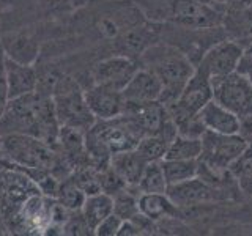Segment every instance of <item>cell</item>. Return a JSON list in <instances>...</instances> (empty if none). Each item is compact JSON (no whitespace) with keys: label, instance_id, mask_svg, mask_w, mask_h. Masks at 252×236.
Masks as SVG:
<instances>
[{"label":"cell","instance_id":"6da1fadb","mask_svg":"<svg viewBox=\"0 0 252 236\" xmlns=\"http://www.w3.org/2000/svg\"><path fill=\"white\" fill-rule=\"evenodd\" d=\"M5 134H27L57 148L60 124L55 117L52 98L32 91L8 101L0 117V136Z\"/></svg>","mask_w":252,"mask_h":236},{"label":"cell","instance_id":"7a4b0ae2","mask_svg":"<svg viewBox=\"0 0 252 236\" xmlns=\"http://www.w3.org/2000/svg\"><path fill=\"white\" fill-rule=\"evenodd\" d=\"M0 159L13 167L26 172L38 183L46 172H52L59 179L71 175L68 165L62 161L59 151L44 140L27 134H5L2 136Z\"/></svg>","mask_w":252,"mask_h":236},{"label":"cell","instance_id":"3957f363","mask_svg":"<svg viewBox=\"0 0 252 236\" xmlns=\"http://www.w3.org/2000/svg\"><path fill=\"white\" fill-rule=\"evenodd\" d=\"M144 68L153 71L162 84L159 101L169 106L175 101L185 88L189 77L194 74L195 65L189 55L172 44H155L140 54Z\"/></svg>","mask_w":252,"mask_h":236},{"label":"cell","instance_id":"277c9868","mask_svg":"<svg viewBox=\"0 0 252 236\" xmlns=\"http://www.w3.org/2000/svg\"><path fill=\"white\" fill-rule=\"evenodd\" d=\"M51 98L60 128L87 132L96 123V118L85 101L84 90L76 79L62 74Z\"/></svg>","mask_w":252,"mask_h":236},{"label":"cell","instance_id":"5b68a950","mask_svg":"<svg viewBox=\"0 0 252 236\" xmlns=\"http://www.w3.org/2000/svg\"><path fill=\"white\" fill-rule=\"evenodd\" d=\"M248 149V142L241 134H218L205 131L202 134V153L199 161L210 172L222 173Z\"/></svg>","mask_w":252,"mask_h":236},{"label":"cell","instance_id":"8992f818","mask_svg":"<svg viewBox=\"0 0 252 236\" xmlns=\"http://www.w3.org/2000/svg\"><path fill=\"white\" fill-rule=\"evenodd\" d=\"M213 99V88L211 81L208 74L202 71L199 66H195L194 74L189 77L185 88L181 90L180 96L165 106L167 112L172 118L175 126H180L181 123L188 121L189 118L199 115V112L203 109V106L208 101Z\"/></svg>","mask_w":252,"mask_h":236},{"label":"cell","instance_id":"52a82bcc","mask_svg":"<svg viewBox=\"0 0 252 236\" xmlns=\"http://www.w3.org/2000/svg\"><path fill=\"white\" fill-rule=\"evenodd\" d=\"M213 99L230 110L240 120L252 117V85L238 71L220 77H213Z\"/></svg>","mask_w":252,"mask_h":236},{"label":"cell","instance_id":"ba28073f","mask_svg":"<svg viewBox=\"0 0 252 236\" xmlns=\"http://www.w3.org/2000/svg\"><path fill=\"white\" fill-rule=\"evenodd\" d=\"M87 132H90L110 156L118 151L134 149L144 137L139 126L125 114L110 120H96Z\"/></svg>","mask_w":252,"mask_h":236},{"label":"cell","instance_id":"9c48e42d","mask_svg":"<svg viewBox=\"0 0 252 236\" xmlns=\"http://www.w3.org/2000/svg\"><path fill=\"white\" fill-rule=\"evenodd\" d=\"M244 52L246 51L238 43H235L233 39L222 38L216 41L202 55L195 66H199L202 71H205L210 79L227 76L236 71Z\"/></svg>","mask_w":252,"mask_h":236},{"label":"cell","instance_id":"30bf717a","mask_svg":"<svg viewBox=\"0 0 252 236\" xmlns=\"http://www.w3.org/2000/svg\"><path fill=\"white\" fill-rule=\"evenodd\" d=\"M139 68L137 60H134L129 55L118 54L98 61L93 66L92 79L93 84L122 91Z\"/></svg>","mask_w":252,"mask_h":236},{"label":"cell","instance_id":"8fae6325","mask_svg":"<svg viewBox=\"0 0 252 236\" xmlns=\"http://www.w3.org/2000/svg\"><path fill=\"white\" fill-rule=\"evenodd\" d=\"M84 94L87 104L96 120H110V118L120 117L125 112L126 101L122 91L104 85L92 84V87L84 90Z\"/></svg>","mask_w":252,"mask_h":236},{"label":"cell","instance_id":"7c38bea8","mask_svg":"<svg viewBox=\"0 0 252 236\" xmlns=\"http://www.w3.org/2000/svg\"><path fill=\"white\" fill-rule=\"evenodd\" d=\"M215 189L200 177L191 178L178 184L167 187V197L178 208H189L195 205H202L215 199Z\"/></svg>","mask_w":252,"mask_h":236},{"label":"cell","instance_id":"4fadbf2b","mask_svg":"<svg viewBox=\"0 0 252 236\" xmlns=\"http://www.w3.org/2000/svg\"><path fill=\"white\" fill-rule=\"evenodd\" d=\"M126 102L139 104V102L159 101L162 94V84L153 71L147 68H139L131 77L128 85L122 90Z\"/></svg>","mask_w":252,"mask_h":236},{"label":"cell","instance_id":"5bb4252c","mask_svg":"<svg viewBox=\"0 0 252 236\" xmlns=\"http://www.w3.org/2000/svg\"><path fill=\"white\" fill-rule=\"evenodd\" d=\"M5 74L10 99L36 91L38 88V69L35 65L16 61L5 55Z\"/></svg>","mask_w":252,"mask_h":236},{"label":"cell","instance_id":"9a60e30c","mask_svg":"<svg viewBox=\"0 0 252 236\" xmlns=\"http://www.w3.org/2000/svg\"><path fill=\"white\" fill-rule=\"evenodd\" d=\"M205 129L218 134H240L241 120L215 99L208 101L199 112Z\"/></svg>","mask_w":252,"mask_h":236},{"label":"cell","instance_id":"2e32d148","mask_svg":"<svg viewBox=\"0 0 252 236\" xmlns=\"http://www.w3.org/2000/svg\"><path fill=\"white\" fill-rule=\"evenodd\" d=\"M222 30L227 38L238 43L244 51L252 46V5L243 10H225Z\"/></svg>","mask_w":252,"mask_h":236},{"label":"cell","instance_id":"e0dca14e","mask_svg":"<svg viewBox=\"0 0 252 236\" xmlns=\"http://www.w3.org/2000/svg\"><path fill=\"white\" fill-rule=\"evenodd\" d=\"M148 161L136 148L118 151L110 156V169L120 177L129 187H137L142 173H144Z\"/></svg>","mask_w":252,"mask_h":236},{"label":"cell","instance_id":"ac0fdd59","mask_svg":"<svg viewBox=\"0 0 252 236\" xmlns=\"http://www.w3.org/2000/svg\"><path fill=\"white\" fill-rule=\"evenodd\" d=\"M0 44L3 47V52L8 59L35 65L39 44L35 38H32L27 33H10L0 39Z\"/></svg>","mask_w":252,"mask_h":236},{"label":"cell","instance_id":"d6986e66","mask_svg":"<svg viewBox=\"0 0 252 236\" xmlns=\"http://www.w3.org/2000/svg\"><path fill=\"white\" fill-rule=\"evenodd\" d=\"M139 211L142 216L150 220H161L164 217L177 216L178 206L167 197V194H155V192H140L137 197Z\"/></svg>","mask_w":252,"mask_h":236},{"label":"cell","instance_id":"ffe728a7","mask_svg":"<svg viewBox=\"0 0 252 236\" xmlns=\"http://www.w3.org/2000/svg\"><path fill=\"white\" fill-rule=\"evenodd\" d=\"M84 219L87 220L93 232L102 219L114 212V199L106 192H96L85 197V202L81 208Z\"/></svg>","mask_w":252,"mask_h":236},{"label":"cell","instance_id":"44dd1931","mask_svg":"<svg viewBox=\"0 0 252 236\" xmlns=\"http://www.w3.org/2000/svg\"><path fill=\"white\" fill-rule=\"evenodd\" d=\"M161 164L169 186L200 177L199 159H162Z\"/></svg>","mask_w":252,"mask_h":236},{"label":"cell","instance_id":"7402d4cb","mask_svg":"<svg viewBox=\"0 0 252 236\" xmlns=\"http://www.w3.org/2000/svg\"><path fill=\"white\" fill-rule=\"evenodd\" d=\"M140 16L150 24H170L175 0H131Z\"/></svg>","mask_w":252,"mask_h":236},{"label":"cell","instance_id":"603a6c76","mask_svg":"<svg viewBox=\"0 0 252 236\" xmlns=\"http://www.w3.org/2000/svg\"><path fill=\"white\" fill-rule=\"evenodd\" d=\"M202 153V137H188L177 134L169 144L164 159H199Z\"/></svg>","mask_w":252,"mask_h":236},{"label":"cell","instance_id":"cb8c5ba5","mask_svg":"<svg viewBox=\"0 0 252 236\" xmlns=\"http://www.w3.org/2000/svg\"><path fill=\"white\" fill-rule=\"evenodd\" d=\"M169 183L165 179L164 170H162V164L161 161H153L148 162L147 167L140 177V181L137 184V191L139 192H155V194H165L167 192Z\"/></svg>","mask_w":252,"mask_h":236},{"label":"cell","instance_id":"d4e9b609","mask_svg":"<svg viewBox=\"0 0 252 236\" xmlns=\"http://www.w3.org/2000/svg\"><path fill=\"white\" fill-rule=\"evenodd\" d=\"M85 197L87 194L82 191L81 186L76 183L74 178L71 175L60 179L55 199H57V202H60L65 208H68L69 211H79L85 202Z\"/></svg>","mask_w":252,"mask_h":236},{"label":"cell","instance_id":"484cf974","mask_svg":"<svg viewBox=\"0 0 252 236\" xmlns=\"http://www.w3.org/2000/svg\"><path fill=\"white\" fill-rule=\"evenodd\" d=\"M170 142L172 139L162 136V134H147L139 140L136 149L148 162L162 161Z\"/></svg>","mask_w":252,"mask_h":236},{"label":"cell","instance_id":"4316f807","mask_svg":"<svg viewBox=\"0 0 252 236\" xmlns=\"http://www.w3.org/2000/svg\"><path fill=\"white\" fill-rule=\"evenodd\" d=\"M131 187H126L118 194H115L114 199V212L117 216H120L123 220H132L134 217H137L140 214L139 205H137V197L134 195L131 191Z\"/></svg>","mask_w":252,"mask_h":236},{"label":"cell","instance_id":"83f0119b","mask_svg":"<svg viewBox=\"0 0 252 236\" xmlns=\"http://www.w3.org/2000/svg\"><path fill=\"white\" fill-rule=\"evenodd\" d=\"M122 224H123V219L120 216H117L115 212H112V214L104 217L96 225V228H94V235L96 236H117Z\"/></svg>","mask_w":252,"mask_h":236},{"label":"cell","instance_id":"f1b7e54d","mask_svg":"<svg viewBox=\"0 0 252 236\" xmlns=\"http://www.w3.org/2000/svg\"><path fill=\"white\" fill-rule=\"evenodd\" d=\"M8 101H10V96H8V85L5 74V52L2 44H0V117L3 115Z\"/></svg>","mask_w":252,"mask_h":236},{"label":"cell","instance_id":"f546056e","mask_svg":"<svg viewBox=\"0 0 252 236\" xmlns=\"http://www.w3.org/2000/svg\"><path fill=\"white\" fill-rule=\"evenodd\" d=\"M236 71L246 77L249 81V84L252 85V57L248 52H244V55H243L240 63H238V68H236Z\"/></svg>","mask_w":252,"mask_h":236},{"label":"cell","instance_id":"4dcf8cb0","mask_svg":"<svg viewBox=\"0 0 252 236\" xmlns=\"http://www.w3.org/2000/svg\"><path fill=\"white\" fill-rule=\"evenodd\" d=\"M236 179H238V186H240L241 191L248 195H252V172L240 175Z\"/></svg>","mask_w":252,"mask_h":236},{"label":"cell","instance_id":"1f68e13d","mask_svg":"<svg viewBox=\"0 0 252 236\" xmlns=\"http://www.w3.org/2000/svg\"><path fill=\"white\" fill-rule=\"evenodd\" d=\"M252 5V0H225L224 8L225 10H243Z\"/></svg>","mask_w":252,"mask_h":236},{"label":"cell","instance_id":"d6a6232c","mask_svg":"<svg viewBox=\"0 0 252 236\" xmlns=\"http://www.w3.org/2000/svg\"><path fill=\"white\" fill-rule=\"evenodd\" d=\"M0 235H6V230H5V227L2 225V222H0Z\"/></svg>","mask_w":252,"mask_h":236},{"label":"cell","instance_id":"836d02e7","mask_svg":"<svg viewBox=\"0 0 252 236\" xmlns=\"http://www.w3.org/2000/svg\"><path fill=\"white\" fill-rule=\"evenodd\" d=\"M211 2H213V3H219V5H224V2H225V0H211Z\"/></svg>","mask_w":252,"mask_h":236},{"label":"cell","instance_id":"e575fe53","mask_svg":"<svg viewBox=\"0 0 252 236\" xmlns=\"http://www.w3.org/2000/svg\"><path fill=\"white\" fill-rule=\"evenodd\" d=\"M0 151H2V136H0Z\"/></svg>","mask_w":252,"mask_h":236},{"label":"cell","instance_id":"d590c367","mask_svg":"<svg viewBox=\"0 0 252 236\" xmlns=\"http://www.w3.org/2000/svg\"><path fill=\"white\" fill-rule=\"evenodd\" d=\"M246 52H248V54L251 55V57H252V49H251V51H246Z\"/></svg>","mask_w":252,"mask_h":236},{"label":"cell","instance_id":"8d00e7d4","mask_svg":"<svg viewBox=\"0 0 252 236\" xmlns=\"http://www.w3.org/2000/svg\"><path fill=\"white\" fill-rule=\"evenodd\" d=\"M251 49H252V46H251V47H249V49H248V51H251Z\"/></svg>","mask_w":252,"mask_h":236}]
</instances>
